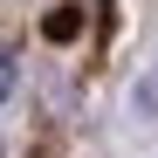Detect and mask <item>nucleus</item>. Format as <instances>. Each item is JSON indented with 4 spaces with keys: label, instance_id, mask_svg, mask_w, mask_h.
I'll use <instances>...</instances> for the list:
<instances>
[{
    "label": "nucleus",
    "instance_id": "1",
    "mask_svg": "<svg viewBox=\"0 0 158 158\" xmlns=\"http://www.w3.org/2000/svg\"><path fill=\"white\" fill-rule=\"evenodd\" d=\"M41 28H48V41H76V35H83V7H55Z\"/></svg>",
    "mask_w": 158,
    "mask_h": 158
},
{
    "label": "nucleus",
    "instance_id": "2",
    "mask_svg": "<svg viewBox=\"0 0 158 158\" xmlns=\"http://www.w3.org/2000/svg\"><path fill=\"white\" fill-rule=\"evenodd\" d=\"M14 96V48H0V103Z\"/></svg>",
    "mask_w": 158,
    "mask_h": 158
}]
</instances>
